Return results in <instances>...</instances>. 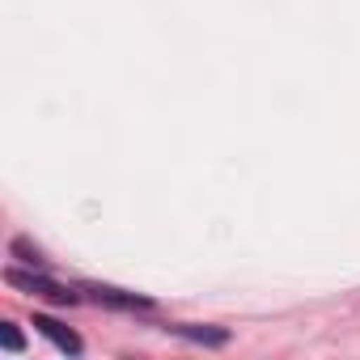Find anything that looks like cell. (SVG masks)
<instances>
[{
  "mask_svg": "<svg viewBox=\"0 0 360 360\" xmlns=\"http://www.w3.org/2000/svg\"><path fill=\"white\" fill-rule=\"evenodd\" d=\"M5 280H9L13 288H26V292H34V297H47V301H56V305H77V301H81L72 288H64V284H56V280H47V276H34V271L9 267Z\"/></svg>",
  "mask_w": 360,
  "mask_h": 360,
  "instance_id": "1",
  "label": "cell"
},
{
  "mask_svg": "<svg viewBox=\"0 0 360 360\" xmlns=\"http://www.w3.org/2000/svg\"><path fill=\"white\" fill-rule=\"evenodd\" d=\"M85 292H89L98 305H110V309H153L148 297H140V292H123V288H110V284H85Z\"/></svg>",
  "mask_w": 360,
  "mask_h": 360,
  "instance_id": "2",
  "label": "cell"
},
{
  "mask_svg": "<svg viewBox=\"0 0 360 360\" xmlns=\"http://www.w3.org/2000/svg\"><path fill=\"white\" fill-rule=\"evenodd\" d=\"M34 330H39V335H47L64 356H81V352H85V347H81V339H77L64 322H56V318H47V314H34Z\"/></svg>",
  "mask_w": 360,
  "mask_h": 360,
  "instance_id": "3",
  "label": "cell"
},
{
  "mask_svg": "<svg viewBox=\"0 0 360 360\" xmlns=\"http://www.w3.org/2000/svg\"><path fill=\"white\" fill-rule=\"evenodd\" d=\"M183 339H195V343H204V347H225L229 343V330H221V326H195V322H178L174 326Z\"/></svg>",
  "mask_w": 360,
  "mask_h": 360,
  "instance_id": "4",
  "label": "cell"
},
{
  "mask_svg": "<svg viewBox=\"0 0 360 360\" xmlns=\"http://www.w3.org/2000/svg\"><path fill=\"white\" fill-rule=\"evenodd\" d=\"M0 343H5V352H22L26 347V339H22V330L13 322H0Z\"/></svg>",
  "mask_w": 360,
  "mask_h": 360,
  "instance_id": "5",
  "label": "cell"
},
{
  "mask_svg": "<svg viewBox=\"0 0 360 360\" xmlns=\"http://www.w3.org/2000/svg\"><path fill=\"white\" fill-rule=\"evenodd\" d=\"M13 255H18V259H26V263H34V267L43 263V255H39V250H34L26 238H13Z\"/></svg>",
  "mask_w": 360,
  "mask_h": 360,
  "instance_id": "6",
  "label": "cell"
}]
</instances>
